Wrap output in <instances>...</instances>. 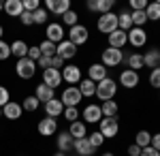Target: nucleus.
Masks as SVG:
<instances>
[{
	"mask_svg": "<svg viewBox=\"0 0 160 156\" xmlns=\"http://www.w3.org/2000/svg\"><path fill=\"white\" fill-rule=\"evenodd\" d=\"M115 92H118V84H115L113 79H109V77L96 84V98H100L102 103H105V101H113Z\"/></svg>",
	"mask_w": 160,
	"mask_h": 156,
	"instance_id": "f257e3e1",
	"label": "nucleus"
},
{
	"mask_svg": "<svg viewBox=\"0 0 160 156\" xmlns=\"http://www.w3.org/2000/svg\"><path fill=\"white\" fill-rule=\"evenodd\" d=\"M96 28H98V32L109 36L111 32L118 30V15H115V13H105V15H100L98 22H96Z\"/></svg>",
	"mask_w": 160,
	"mask_h": 156,
	"instance_id": "f03ea898",
	"label": "nucleus"
},
{
	"mask_svg": "<svg viewBox=\"0 0 160 156\" xmlns=\"http://www.w3.org/2000/svg\"><path fill=\"white\" fill-rule=\"evenodd\" d=\"M15 73L22 79H32L34 73H37V62H32L30 58H22V60H17V64H15Z\"/></svg>",
	"mask_w": 160,
	"mask_h": 156,
	"instance_id": "7ed1b4c3",
	"label": "nucleus"
},
{
	"mask_svg": "<svg viewBox=\"0 0 160 156\" xmlns=\"http://www.w3.org/2000/svg\"><path fill=\"white\" fill-rule=\"evenodd\" d=\"M118 131H120V122L115 120V118H102L98 122V133L105 139H113L118 135Z\"/></svg>",
	"mask_w": 160,
	"mask_h": 156,
	"instance_id": "20e7f679",
	"label": "nucleus"
},
{
	"mask_svg": "<svg viewBox=\"0 0 160 156\" xmlns=\"http://www.w3.org/2000/svg\"><path fill=\"white\" fill-rule=\"evenodd\" d=\"M124 60V51L122 49H113V47H107V49H102V66H118V64H122Z\"/></svg>",
	"mask_w": 160,
	"mask_h": 156,
	"instance_id": "39448f33",
	"label": "nucleus"
},
{
	"mask_svg": "<svg viewBox=\"0 0 160 156\" xmlns=\"http://www.w3.org/2000/svg\"><path fill=\"white\" fill-rule=\"evenodd\" d=\"M81 92H79V88H75V86H68L64 92H62V105L64 107H77L79 103H81Z\"/></svg>",
	"mask_w": 160,
	"mask_h": 156,
	"instance_id": "423d86ee",
	"label": "nucleus"
},
{
	"mask_svg": "<svg viewBox=\"0 0 160 156\" xmlns=\"http://www.w3.org/2000/svg\"><path fill=\"white\" fill-rule=\"evenodd\" d=\"M88 39H90V32H88V28H86V26L77 24V26H73V28L68 30V41L73 43L75 47H77V45H83Z\"/></svg>",
	"mask_w": 160,
	"mask_h": 156,
	"instance_id": "0eeeda50",
	"label": "nucleus"
},
{
	"mask_svg": "<svg viewBox=\"0 0 160 156\" xmlns=\"http://www.w3.org/2000/svg\"><path fill=\"white\" fill-rule=\"evenodd\" d=\"M56 56L66 62V60H71V58H75V56H77V47H75L71 41H66V39H64L62 43H58V45H56Z\"/></svg>",
	"mask_w": 160,
	"mask_h": 156,
	"instance_id": "6e6552de",
	"label": "nucleus"
},
{
	"mask_svg": "<svg viewBox=\"0 0 160 156\" xmlns=\"http://www.w3.org/2000/svg\"><path fill=\"white\" fill-rule=\"evenodd\" d=\"M62 81H66L68 86L79 84V81H81V69L75 66V64H66V66L62 69Z\"/></svg>",
	"mask_w": 160,
	"mask_h": 156,
	"instance_id": "1a4fd4ad",
	"label": "nucleus"
},
{
	"mask_svg": "<svg viewBox=\"0 0 160 156\" xmlns=\"http://www.w3.org/2000/svg\"><path fill=\"white\" fill-rule=\"evenodd\" d=\"M126 34H128V43H130L132 47H143V45L148 43V32H145L143 28H130Z\"/></svg>",
	"mask_w": 160,
	"mask_h": 156,
	"instance_id": "9d476101",
	"label": "nucleus"
},
{
	"mask_svg": "<svg viewBox=\"0 0 160 156\" xmlns=\"http://www.w3.org/2000/svg\"><path fill=\"white\" fill-rule=\"evenodd\" d=\"M81 116H83V122H86V124H98V122L102 120L100 105H88V107L81 111Z\"/></svg>",
	"mask_w": 160,
	"mask_h": 156,
	"instance_id": "9b49d317",
	"label": "nucleus"
},
{
	"mask_svg": "<svg viewBox=\"0 0 160 156\" xmlns=\"http://www.w3.org/2000/svg\"><path fill=\"white\" fill-rule=\"evenodd\" d=\"M43 84L49 86L51 90H56L62 84V71H58V69H45L43 71Z\"/></svg>",
	"mask_w": 160,
	"mask_h": 156,
	"instance_id": "f8f14e48",
	"label": "nucleus"
},
{
	"mask_svg": "<svg viewBox=\"0 0 160 156\" xmlns=\"http://www.w3.org/2000/svg\"><path fill=\"white\" fill-rule=\"evenodd\" d=\"M45 9L47 13H56V15H64L66 11H71V2L68 0H47L45 2Z\"/></svg>",
	"mask_w": 160,
	"mask_h": 156,
	"instance_id": "ddd939ff",
	"label": "nucleus"
},
{
	"mask_svg": "<svg viewBox=\"0 0 160 156\" xmlns=\"http://www.w3.org/2000/svg\"><path fill=\"white\" fill-rule=\"evenodd\" d=\"M139 79H141L139 73L130 71V69H126V71L120 73V84H122L124 88H128V90H130V88H137V86H139Z\"/></svg>",
	"mask_w": 160,
	"mask_h": 156,
	"instance_id": "4468645a",
	"label": "nucleus"
},
{
	"mask_svg": "<svg viewBox=\"0 0 160 156\" xmlns=\"http://www.w3.org/2000/svg\"><path fill=\"white\" fill-rule=\"evenodd\" d=\"M37 128L43 137H51L53 133L58 131V120H56V118H43V120L38 122Z\"/></svg>",
	"mask_w": 160,
	"mask_h": 156,
	"instance_id": "2eb2a0df",
	"label": "nucleus"
},
{
	"mask_svg": "<svg viewBox=\"0 0 160 156\" xmlns=\"http://www.w3.org/2000/svg\"><path fill=\"white\" fill-rule=\"evenodd\" d=\"M22 111H24V107H22L19 103L9 101V103L2 107V116H4V118H9V120H19V118H22Z\"/></svg>",
	"mask_w": 160,
	"mask_h": 156,
	"instance_id": "dca6fc26",
	"label": "nucleus"
},
{
	"mask_svg": "<svg viewBox=\"0 0 160 156\" xmlns=\"http://www.w3.org/2000/svg\"><path fill=\"white\" fill-rule=\"evenodd\" d=\"M88 79H92L94 84H98V81H102V79H107V66H102L100 62L92 64V66L88 69Z\"/></svg>",
	"mask_w": 160,
	"mask_h": 156,
	"instance_id": "f3484780",
	"label": "nucleus"
},
{
	"mask_svg": "<svg viewBox=\"0 0 160 156\" xmlns=\"http://www.w3.org/2000/svg\"><path fill=\"white\" fill-rule=\"evenodd\" d=\"M73 148H75V152H77L79 156H92L94 152H96V148L88 141V137H83V139H75Z\"/></svg>",
	"mask_w": 160,
	"mask_h": 156,
	"instance_id": "a211bd4d",
	"label": "nucleus"
},
{
	"mask_svg": "<svg viewBox=\"0 0 160 156\" xmlns=\"http://www.w3.org/2000/svg\"><path fill=\"white\" fill-rule=\"evenodd\" d=\"M113 4H115L113 0H88V9L100 13V15L111 13V7H113Z\"/></svg>",
	"mask_w": 160,
	"mask_h": 156,
	"instance_id": "6ab92c4d",
	"label": "nucleus"
},
{
	"mask_svg": "<svg viewBox=\"0 0 160 156\" xmlns=\"http://www.w3.org/2000/svg\"><path fill=\"white\" fill-rule=\"evenodd\" d=\"M45 32H47V41L56 43V45L64 41V28H62V24H49Z\"/></svg>",
	"mask_w": 160,
	"mask_h": 156,
	"instance_id": "aec40b11",
	"label": "nucleus"
},
{
	"mask_svg": "<svg viewBox=\"0 0 160 156\" xmlns=\"http://www.w3.org/2000/svg\"><path fill=\"white\" fill-rule=\"evenodd\" d=\"M128 43V34L124 32V30H115V32H111L109 34V47H113V49H122L124 45Z\"/></svg>",
	"mask_w": 160,
	"mask_h": 156,
	"instance_id": "412c9836",
	"label": "nucleus"
},
{
	"mask_svg": "<svg viewBox=\"0 0 160 156\" xmlns=\"http://www.w3.org/2000/svg\"><path fill=\"white\" fill-rule=\"evenodd\" d=\"M56 143H58V152H68L71 148H73V143H75V139L71 137V133L68 131H62V133H58V139H56Z\"/></svg>",
	"mask_w": 160,
	"mask_h": 156,
	"instance_id": "4be33fe9",
	"label": "nucleus"
},
{
	"mask_svg": "<svg viewBox=\"0 0 160 156\" xmlns=\"http://www.w3.org/2000/svg\"><path fill=\"white\" fill-rule=\"evenodd\" d=\"M45 113H47V118H58L64 113V105H62L60 98H51L49 103H45Z\"/></svg>",
	"mask_w": 160,
	"mask_h": 156,
	"instance_id": "5701e85b",
	"label": "nucleus"
},
{
	"mask_svg": "<svg viewBox=\"0 0 160 156\" xmlns=\"http://www.w3.org/2000/svg\"><path fill=\"white\" fill-rule=\"evenodd\" d=\"M143 64L148 66V69H160V49H149L148 54H143Z\"/></svg>",
	"mask_w": 160,
	"mask_h": 156,
	"instance_id": "b1692460",
	"label": "nucleus"
},
{
	"mask_svg": "<svg viewBox=\"0 0 160 156\" xmlns=\"http://www.w3.org/2000/svg\"><path fill=\"white\" fill-rule=\"evenodd\" d=\"M4 13L11 15V17H19V15L24 13L22 0H7V2H4Z\"/></svg>",
	"mask_w": 160,
	"mask_h": 156,
	"instance_id": "393cba45",
	"label": "nucleus"
},
{
	"mask_svg": "<svg viewBox=\"0 0 160 156\" xmlns=\"http://www.w3.org/2000/svg\"><path fill=\"white\" fill-rule=\"evenodd\" d=\"M11 56H15L17 60L28 58V45H26L22 39H17V41H13V43H11Z\"/></svg>",
	"mask_w": 160,
	"mask_h": 156,
	"instance_id": "a878e982",
	"label": "nucleus"
},
{
	"mask_svg": "<svg viewBox=\"0 0 160 156\" xmlns=\"http://www.w3.org/2000/svg\"><path fill=\"white\" fill-rule=\"evenodd\" d=\"M88 128H86V122L77 120V122H71V126H68V133H71V137L73 139H83L88 137Z\"/></svg>",
	"mask_w": 160,
	"mask_h": 156,
	"instance_id": "bb28decb",
	"label": "nucleus"
},
{
	"mask_svg": "<svg viewBox=\"0 0 160 156\" xmlns=\"http://www.w3.org/2000/svg\"><path fill=\"white\" fill-rule=\"evenodd\" d=\"M34 96L38 98V103H49L51 98H53V90L45 84H38L37 90H34Z\"/></svg>",
	"mask_w": 160,
	"mask_h": 156,
	"instance_id": "cd10ccee",
	"label": "nucleus"
},
{
	"mask_svg": "<svg viewBox=\"0 0 160 156\" xmlns=\"http://www.w3.org/2000/svg\"><path fill=\"white\" fill-rule=\"evenodd\" d=\"M79 92H81V96H96V84L92 79H81L79 81Z\"/></svg>",
	"mask_w": 160,
	"mask_h": 156,
	"instance_id": "c85d7f7f",
	"label": "nucleus"
},
{
	"mask_svg": "<svg viewBox=\"0 0 160 156\" xmlns=\"http://www.w3.org/2000/svg\"><path fill=\"white\" fill-rule=\"evenodd\" d=\"M126 60H128L126 64H128V69H130V71L139 73V69H143V66H145V64H143V54H130Z\"/></svg>",
	"mask_w": 160,
	"mask_h": 156,
	"instance_id": "c756f323",
	"label": "nucleus"
},
{
	"mask_svg": "<svg viewBox=\"0 0 160 156\" xmlns=\"http://www.w3.org/2000/svg\"><path fill=\"white\" fill-rule=\"evenodd\" d=\"M145 15H148V22H158L160 19V0L149 2L148 9H145Z\"/></svg>",
	"mask_w": 160,
	"mask_h": 156,
	"instance_id": "7c9ffc66",
	"label": "nucleus"
},
{
	"mask_svg": "<svg viewBox=\"0 0 160 156\" xmlns=\"http://www.w3.org/2000/svg\"><path fill=\"white\" fill-rule=\"evenodd\" d=\"M118 28L124 30V32H128L130 28H132V19H130V11H122L118 15Z\"/></svg>",
	"mask_w": 160,
	"mask_h": 156,
	"instance_id": "2f4dec72",
	"label": "nucleus"
},
{
	"mask_svg": "<svg viewBox=\"0 0 160 156\" xmlns=\"http://www.w3.org/2000/svg\"><path fill=\"white\" fill-rule=\"evenodd\" d=\"M100 111H102V118H115L118 113V103L115 101H105L100 105Z\"/></svg>",
	"mask_w": 160,
	"mask_h": 156,
	"instance_id": "473e14b6",
	"label": "nucleus"
},
{
	"mask_svg": "<svg viewBox=\"0 0 160 156\" xmlns=\"http://www.w3.org/2000/svg\"><path fill=\"white\" fill-rule=\"evenodd\" d=\"M38 49H41V56H47V58H53L56 56V43H51L47 39L38 45Z\"/></svg>",
	"mask_w": 160,
	"mask_h": 156,
	"instance_id": "72a5a7b5",
	"label": "nucleus"
},
{
	"mask_svg": "<svg viewBox=\"0 0 160 156\" xmlns=\"http://www.w3.org/2000/svg\"><path fill=\"white\" fill-rule=\"evenodd\" d=\"M130 19H132V28H141L148 22V15L145 11H130Z\"/></svg>",
	"mask_w": 160,
	"mask_h": 156,
	"instance_id": "f704fd0d",
	"label": "nucleus"
},
{
	"mask_svg": "<svg viewBox=\"0 0 160 156\" xmlns=\"http://www.w3.org/2000/svg\"><path fill=\"white\" fill-rule=\"evenodd\" d=\"M22 107H24V111H28V113H34L38 109V98L37 96H26L24 103H22Z\"/></svg>",
	"mask_w": 160,
	"mask_h": 156,
	"instance_id": "c9c22d12",
	"label": "nucleus"
},
{
	"mask_svg": "<svg viewBox=\"0 0 160 156\" xmlns=\"http://www.w3.org/2000/svg\"><path fill=\"white\" fill-rule=\"evenodd\" d=\"M135 143L139 145V148H148L149 143H152V135H149L148 131H139L135 137Z\"/></svg>",
	"mask_w": 160,
	"mask_h": 156,
	"instance_id": "e433bc0d",
	"label": "nucleus"
},
{
	"mask_svg": "<svg viewBox=\"0 0 160 156\" xmlns=\"http://www.w3.org/2000/svg\"><path fill=\"white\" fill-rule=\"evenodd\" d=\"M32 17H34V24H38V26H45L47 24V17H49V13H47V9H37V11L32 13Z\"/></svg>",
	"mask_w": 160,
	"mask_h": 156,
	"instance_id": "4c0bfd02",
	"label": "nucleus"
},
{
	"mask_svg": "<svg viewBox=\"0 0 160 156\" xmlns=\"http://www.w3.org/2000/svg\"><path fill=\"white\" fill-rule=\"evenodd\" d=\"M62 22L68 26V28H73V26H77V22H79V15H77V11H66L62 15Z\"/></svg>",
	"mask_w": 160,
	"mask_h": 156,
	"instance_id": "58836bf2",
	"label": "nucleus"
},
{
	"mask_svg": "<svg viewBox=\"0 0 160 156\" xmlns=\"http://www.w3.org/2000/svg\"><path fill=\"white\" fill-rule=\"evenodd\" d=\"M88 141L94 145V148H100V145L105 143V137H102V135H100L98 131H92L90 135H88Z\"/></svg>",
	"mask_w": 160,
	"mask_h": 156,
	"instance_id": "ea45409f",
	"label": "nucleus"
},
{
	"mask_svg": "<svg viewBox=\"0 0 160 156\" xmlns=\"http://www.w3.org/2000/svg\"><path fill=\"white\" fill-rule=\"evenodd\" d=\"M62 116H64L68 122H77L81 113H79V109H77V107H64V113H62Z\"/></svg>",
	"mask_w": 160,
	"mask_h": 156,
	"instance_id": "a19ab883",
	"label": "nucleus"
},
{
	"mask_svg": "<svg viewBox=\"0 0 160 156\" xmlns=\"http://www.w3.org/2000/svg\"><path fill=\"white\" fill-rule=\"evenodd\" d=\"M22 4H24V11H28V13H34L37 9H41L38 0H22Z\"/></svg>",
	"mask_w": 160,
	"mask_h": 156,
	"instance_id": "79ce46f5",
	"label": "nucleus"
},
{
	"mask_svg": "<svg viewBox=\"0 0 160 156\" xmlns=\"http://www.w3.org/2000/svg\"><path fill=\"white\" fill-rule=\"evenodd\" d=\"M7 58H11V43L0 41V60H7Z\"/></svg>",
	"mask_w": 160,
	"mask_h": 156,
	"instance_id": "37998d69",
	"label": "nucleus"
},
{
	"mask_svg": "<svg viewBox=\"0 0 160 156\" xmlns=\"http://www.w3.org/2000/svg\"><path fill=\"white\" fill-rule=\"evenodd\" d=\"M149 86L160 90V69H154V71L149 73Z\"/></svg>",
	"mask_w": 160,
	"mask_h": 156,
	"instance_id": "c03bdc74",
	"label": "nucleus"
},
{
	"mask_svg": "<svg viewBox=\"0 0 160 156\" xmlns=\"http://www.w3.org/2000/svg\"><path fill=\"white\" fill-rule=\"evenodd\" d=\"M148 4L149 2H145V0H130V9L132 11H145Z\"/></svg>",
	"mask_w": 160,
	"mask_h": 156,
	"instance_id": "a18cd8bd",
	"label": "nucleus"
},
{
	"mask_svg": "<svg viewBox=\"0 0 160 156\" xmlns=\"http://www.w3.org/2000/svg\"><path fill=\"white\" fill-rule=\"evenodd\" d=\"M9 96H11V94H9V90H7L4 86H0V107H4V105L11 101Z\"/></svg>",
	"mask_w": 160,
	"mask_h": 156,
	"instance_id": "49530a36",
	"label": "nucleus"
},
{
	"mask_svg": "<svg viewBox=\"0 0 160 156\" xmlns=\"http://www.w3.org/2000/svg\"><path fill=\"white\" fill-rule=\"evenodd\" d=\"M19 22H22L24 26H32V24H34V17H32V13L24 11L22 15H19Z\"/></svg>",
	"mask_w": 160,
	"mask_h": 156,
	"instance_id": "de8ad7c7",
	"label": "nucleus"
},
{
	"mask_svg": "<svg viewBox=\"0 0 160 156\" xmlns=\"http://www.w3.org/2000/svg\"><path fill=\"white\" fill-rule=\"evenodd\" d=\"M28 58L32 62H37L38 58H41V49H38L37 45H34V47H28Z\"/></svg>",
	"mask_w": 160,
	"mask_h": 156,
	"instance_id": "09e8293b",
	"label": "nucleus"
},
{
	"mask_svg": "<svg viewBox=\"0 0 160 156\" xmlns=\"http://www.w3.org/2000/svg\"><path fill=\"white\" fill-rule=\"evenodd\" d=\"M37 64L43 69V71H45V69H51V58H47V56H41V58L37 60Z\"/></svg>",
	"mask_w": 160,
	"mask_h": 156,
	"instance_id": "8fccbe9b",
	"label": "nucleus"
},
{
	"mask_svg": "<svg viewBox=\"0 0 160 156\" xmlns=\"http://www.w3.org/2000/svg\"><path fill=\"white\" fill-rule=\"evenodd\" d=\"M139 156H160L158 150H154L152 145H148V148H141V154Z\"/></svg>",
	"mask_w": 160,
	"mask_h": 156,
	"instance_id": "3c124183",
	"label": "nucleus"
},
{
	"mask_svg": "<svg viewBox=\"0 0 160 156\" xmlns=\"http://www.w3.org/2000/svg\"><path fill=\"white\" fill-rule=\"evenodd\" d=\"M51 69H58V71H60V69H64V60H62V58H58V56H53V58H51Z\"/></svg>",
	"mask_w": 160,
	"mask_h": 156,
	"instance_id": "603ef678",
	"label": "nucleus"
},
{
	"mask_svg": "<svg viewBox=\"0 0 160 156\" xmlns=\"http://www.w3.org/2000/svg\"><path fill=\"white\" fill-rule=\"evenodd\" d=\"M152 148H154V150H158L160 152V133H156V135H154V137H152Z\"/></svg>",
	"mask_w": 160,
	"mask_h": 156,
	"instance_id": "864d4df0",
	"label": "nucleus"
},
{
	"mask_svg": "<svg viewBox=\"0 0 160 156\" xmlns=\"http://www.w3.org/2000/svg\"><path fill=\"white\" fill-rule=\"evenodd\" d=\"M139 154H141V148H139L137 143H132L130 148H128V156H139Z\"/></svg>",
	"mask_w": 160,
	"mask_h": 156,
	"instance_id": "5fc2aeb1",
	"label": "nucleus"
},
{
	"mask_svg": "<svg viewBox=\"0 0 160 156\" xmlns=\"http://www.w3.org/2000/svg\"><path fill=\"white\" fill-rule=\"evenodd\" d=\"M2 34H4V28L0 26V41H2Z\"/></svg>",
	"mask_w": 160,
	"mask_h": 156,
	"instance_id": "6e6d98bb",
	"label": "nucleus"
},
{
	"mask_svg": "<svg viewBox=\"0 0 160 156\" xmlns=\"http://www.w3.org/2000/svg\"><path fill=\"white\" fill-rule=\"evenodd\" d=\"M53 156H66V154H64V152H56Z\"/></svg>",
	"mask_w": 160,
	"mask_h": 156,
	"instance_id": "4d7b16f0",
	"label": "nucleus"
},
{
	"mask_svg": "<svg viewBox=\"0 0 160 156\" xmlns=\"http://www.w3.org/2000/svg\"><path fill=\"white\" fill-rule=\"evenodd\" d=\"M102 156H113V152H105V154H102Z\"/></svg>",
	"mask_w": 160,
	"mask_h": 156,
	"instance_id": "13d9d810",
	"label": "nucleus"
},
{
	"mask_svg": "<svg viewBox=\"0 0 160 156\" xmlns=\"http://www.w3.org/2000/svg\"><path fill=\"white\" fill-rule=\"evenodd\" d=\"M0 11H4V2H0Z\"/></svg>",
	"mask_w": 160,
	"mask_h": 156,
	"instance_id": "bf43d9fd",
	"label": "nucleus"
},
{
	"mask_svg": "<svg viewBox=\"0 0 160 156\" xmlns=\"http://www.w3.org/2000/svg\"><path fill=\"white\" fill-rule=\"evenodd\" d=\"M0 116H2V107H0Z\"/></svg>",
	"mask_w": 160,
	"mask_h": 156,
	"instance_id": "052dcab7",
	"label": "nucleus"
}]
</instances>
